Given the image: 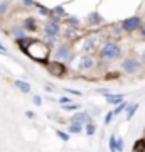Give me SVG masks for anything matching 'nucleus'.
<instances>
[{
  "label": "nucleus",
  "instance_id": "a211bd4d",
  "mask_svg": "<svg viewBox=\"0 0 145 152\" xmlns=\"http://www.w3.org/2000/svg\"><path fill=\"white\" fill-rule=\"evenodd\" d=\"M81 130H83V125H78V124H69V127H68L69 134H79Z\"/></svg>",
  "mask_w": 145,
  "mask_h": 152
},
{
  "label": "nucleus",
  "instance_id": "39448f33",
  "mask_svg": "<svg viewBox=\"0 0 145 152\" xmlns=\"http://www.w3.org/2000/svg\"><path fill=\"white\" fill-rule=\"evenodd\" d=\"M122 69H123L125 73H128V75H133V73H137V71L140 69V63L137 59L127 58V59H123V63H122Z\"/></svg>",
  "mask_w": 145,
  "mask_h": 152
},
{
  "label": "nucleus",
  "instance_id": "c9c22d12",
  "mask_svg": "<svg viewBox=\"0 0 145 152\" xmlns=\"http://www.w3.org/2000/svg\"><path fill=\"white\" fill-rule=\"evenodd\" d=\"M140 34H142V37H145V24L142 26V29H140Z\"/></svg>",
  "mask_w": 145,
  "mask_h": 152
},
{
  "label": "nucleus",
  "instance_id": "72a5a7b5",
  "mask_svg": "<svg viewBox=\"0 0 145 152\" xmlns=\"http://www.w3.org/2000/svg\"><path fill=\"white\" fill-rule=\"evenodd\" d=\"M26 117H27V118H36V113H34V112H31V110H27Z\"/></svg>",
  "mask_w": 145,
  "mask_h": 152
},
{
  "label": "nucleus",
  "instance_id": "f8f14e48",
  "mask_svg": "<svg viewBox=\"0 0 145 152\" xmlns=\"http://www.w3.org/2000/svg\"><path fill=\"white\" fill-rule=\"evenodd\" d=\"M105 98L110 105H120L123 102V95H106Z\"/></svg>",
  "mask_w": 145,
  "mask_h": 152
},
{
  "label": "nucleus",
  "instance_id": "cd10ccee",
  "mask_svg": "<svg viewBox=\"0 0 145 152\" xmlns=\"http://www.w3.org/2000/svg\"><path fill=\"white\" fill-rule=\"evenodd\" d=\"M111 118H113V112H108L106 117H105V124L110 125V124H111Z\"/></svg>",
  "mask_w": 145,
  "mask_h": 152
},
{
  "label": "nucleus",
  "instance_id": "f257e3e1",
  "mask_svg": "<svg viewBox=\"0 0 145 152\" xmlns=\"http://www.w3.org/2000/svg\"><path fill=\"white\" fill-rule=\"evenodd\" d=\"M26 54L29 56V58H32L34 61H39V63H47V56H49V49L46 44H42L41 41H34L31 46H29V49L26 51Z\"/></svg>",
  "mask_w": 145,
  "mask_h": 152
},
{
  "label": "nucleus",
  "instance_id": "f03ea898",
  "mask_svg": "<svg viewBox=\"0 0 145 152\" xmlns=\"http://www.w3.org/2000/svg\"><path fill=\"white\" fill-rule=\"evenodd\" d=\"M101 56L105 59H117V58L122 56V49H120V46L117 42L110 41V42H106L101 48Z\"/></svg>",
  "mask_w": 145,
  "mask_h": 152
},
{
  "label": "nucleus",
  "instance_id": "6ab92c4d",
  "mask_svg": "<svg viewBox=\"0 0 145 152\" xmlns=\"http://www.w3.org/2000/svg\"><path fill=\"white\" fill-rule=\"evenodd\" d=\"M108 145H110V152H117V137H115V134H113V135H110Z\"/></svg>",
  "mask_w": 145,
  "mask_h": 152
},
{
  "label": "nucleus",
  "instance_id": "393cba45",
  "mask_svg": "<svg viewBox=\"0 0 145 152\" xmlns=\"http://www.w3.org/2000/svg\"><path fill=\"white\" fill-rule=\"evenodd\" d=\"M64 91L69 93V95H74V96H81V95H83L81 91H78V90H71V88H64Z\"/></svg>",
  "mask_w": 145,
  "mask_h": 152
},
{
  "label": "nucleus",
  "instance_id": "7c9ffc66",
  "mask_svg": "<svg viewBox=\"0 0 145 152\" xmlns=\"http://www.w3.org/2000/svg\"><path fill=\"white\" fill-rule=\"evenodd\" d=\"M9 7V2H0V14H4Z\"/></svg>",
  "mask_w": 145,
  "mask_h": 152
},
{
  "label": "nucleus",
  "instance_id": "dca6fc26",
  "mask_svg": "<svg viewBox=\"0 0 145 152\" xmlns=\"http://www.w3.org/2000/svg\"><path fill=\"white\" fill-rule=\"evenodd\" d=\"M133 152H145V140L144 139H138L133 144Z\"/></svg>",
  "mask_w": 145,
  "mask_h": 152
},
{
  "label": "nucleus",
  "instance_id": "a878e982",
  "mask_svg": "<svg viewBox=\"0 0 145 152\" xmlns=\"http://www.w3.org/2000/svg\"><path fill=\"white\" fill-rule=\"evenodd\" d=\"M123 139H117V152H122L123 151Z\"/></svg>",
  "mask_w": 145,
  "mask_h": 152
},
{
  "label": "nucleus",
  "instance_id": "4468645a",
  "mask_svg": "<svg viewBox=\"0 0 145 152\" xmlns=\"http://www.w3.org/2000/svg\"><path fill=\"white\" fill-rule=\"evenodd\" d=\"M138 107H140L138 103H133V105H130L128 108H127V120H132V118H133V115H135V112L138 110Z\"/></svg>",
  "mask_w": 145,
  "mask_h": 152
},
{
  "label": "nucleus",
  "instance_id": "9b49d317",
  "mask_svg": "<svg viewBox=\"0 0 145 152\" xmlns=\"http://www.w3.org/2000/svg\"><path fill=\"white\" fill-rule=\"evenodd\" d=\"M26 31H36L37 29V22H36V19H32V17H27L26 20H24V27Z\"/></svg>",
  "mask_w": 145,
  "mask_h": 152
},
{
  "label": "nucleus",
  "instance_id": "4be33fe9",
  "mask_svg": "<svg viewBox=\"0 0 145 152\" xmlns=\"http://www.w3.org/2000/svg\"><path fill=\"white\" fill-rule=\"evenodd\" d=\"M95 130H96V125L93 124H86V135H93L95 134Z\"/></svg>",
  "mask_w": 145,
  "mask_h": 152
},
{
  "label": "nucleus",
  "instance_id": "7ed1b4c3",
  "mask_svg": "<svg viewBox=\"0 0 145 152\" xmlns=\"http://www.w3.org/2000/svg\"><path fill=\"white\" fill-rule=\"evenodd\" d=\"M46 69H47L52 76L59 78V76H64L66 64L64 63H61V61H47V63H46Z\"/></svg>",
  "mask_w": 145,
  "mask_h": 152
},
{
  "label": "nucleus",
  "instance_id": "e433bc0d",
  "mask_svg": "<svg viewBox=\"0 0 145 152\" xmlns=\"http://www.w3.org/2000/svg\"><path fill=\"white\" fill-rule=\"evenodd\" d=\"M142 61H145V53H144V56H142Z\"/></svg>",
  "mask_w": 145,
  "mask_h": 152
},
{
  "label": "nucleus",
  "instance_id": "9d476101",
  "mask_svg": "<svg viewBox=\"0 0 145 152\" xmlns=\"http://www.w3.org/2000/svg\"><path fill=\"white\" fill-rule=\"evenodd\" d=\"M78 66H79V69H90L93 66V59L90 56H81L78 61Z\"/></svg>",
  "mask_w": 145,
  "mask_h": 152
},
{
  "label": "nucleus",
  "instance_id": "aec40b11",
  "mask_svg": "<svg viewBox=\"0 0 145 152\" xmlns=\"http://www.w3.org/2000/svg\"><path fill=\"white\" fill-rule=\"evenodd\" d=\"M61 108L66 110V112H76V110L79 108V105L78 103H68V105H63Z\"/></svg>",
  "mask_w": 145,
  "mask_h": 152
},
{
  "label": "nucleus",
  "instance_id": "2eb2a0df",
  "mask_svg": "<svg viewBox=\"0 0 145 152\" xmlns=\"http://www.w3.org/2000/svg\"><path fill=\"white\" fill-rule=\"evenodd\" d=\"M128 107H130V105H128V103H127V102L123 100V102H122L120 105H117V108H115V110H111V112H113V117H115V115H118V113H122V112H125V110L128 108Z\"/></svg>",
  "mask_w": 145,
  "mask_h": 152
},
{
  "label": "nucleus",
  "instance_id": "2f4dec72",
  "mask_svg": "<svg viewBox=\"0 0 145 152\" xmlns=\"http://www.w3.org/2000/svg\"><path fill=\"white\" fill-rule=\"evenodd\" d=\"M32 100H34V103H36V105H41V103H42V98L39 96V95H34Z\"/></svg>",
  "mask_w": 145,
  "mask_h": 152
},
{
  "label": "nucleus",
  "instance_id": "c85d7f7f",
  "mask_svg": "<svg viewBox=\"0 0 145 152\" xmlns=\"http://www.w3.org/2000/svg\"><path fill=\"white\" fill-rule=\"evenodd\" d=\"M14 34L17 36V39H20V36L24 34V29H22V27H15V29H14Z\"/></svg>",
  "mask_w": 145,
  "mask_h": 152
},
{
  "label": "nucleus",
  "instance_id": "1a4fd4ad",
  "mask_svg": "<svg viewBox=\"0 0 145 152\" xmlns=\"http://www.w3.org/2000/svg\"><path fill=\"white\" fill-rule=\"evenodd\" d=\"M44 31H46V34H49L51 37H54L56 34H59V24H56V22H47V24L44 26Z\"/></svg>",
  "mask_w": 145,
  "mask_h": 152
},
{
  "label": "nucleus",
  "instance_id": "423d86ee",
  "mask_svg": "<svg viewBox=\"0 0 145 152\" xmlns=\"http://www.w3.org/2000/svg\"><path fill=\"white\" fill-rule=\"evenodd\" d=\"M71 53H73V49H71L69 44H61L59 48H58V51H56V56H58V61L59 59H71Z\"/></svg>",
  "mask_w": 145,
  "mask_h": 152
},
{
  "label": "nucleus",
  "instance_id": "bb28decb",
  "mask_svg": "<svg viewBox=\"0 0 145 152\" xmlns=\"http://www.w3.org/2000/svg\"><path fill=\"white\" fill-rule=\"evenodd\" d=\"M68 22H69V24L73 26V27L79 26V20H78V17H69V19H68Z\"/></svg>",
  "mask_w": 145,
  "mask_h": 152
},
{
  "label": "nucleus",
  "instance_id": "20e7f679",
  "mask_svg": "<svg viewBox=\"0 0 145 152\" xmlns=\"http://www.w3.org/2000/svg\"><path fill=\"white\" fill-rule=\"evenodd\" d=\"M140 27V17L138 15H133V17H128L122 22V29L127 31V32H133Z\"/></svg>",
  "mask_w": 145,
  "mask_h": 152
},
{
  "label": "nucleus",
  "instance_id": "412c9836",
  "mask_svg": "<svg viewBox=\"0 0 145 152\" xmlns=\"http://www.w3.org/2000/svg\"><path fill=\"white\" fill-rule=\"evenodd\" d=\"M66 15V12H64V7H61V5H58V7H54V17H64Z\"/></svg>",
  "mask_w": 145,
  "mask_h": 152
},
{
  "label": "nucleus",
  "instance_id": "c756f323",
  "mask_svg": "<svg viewBox=\"0 0 145 152\" xmlns=\"http://www.w3.org/2000/svg\"><path fill=\"white\" fill-rule=\"evenodd\" d=\"M93 44H95V39H88V42H85V49H86V51H88V49H91Z\"/></svg>",
  "mask_w": 145,
  "mask_h": 152
},
{
  "label": "nucleus",
  "instance_id": "6e6552de",
  "mask_svg": "<svg viewBox=\"0 0 145 152\" xmlns=\"http://www.w3.org/2000/svg\"><path fill=\"white\" fill-rule=\"evenodd\" d=\"M34 41H36V39H32V37H20V39H15V44L22 49V53L26 54V51L29 49V46H31Z\"/></svg>",
  "mask_w": 145,
  "mask_h": 152
},
{
  "label": "nucleus",
  "instance_id": "f3484780",
  "mask_svg": "<svg viewBox=\"0 0 145 152\" xmlns=\"http://www.w3.org/2000/svg\"><path fill=\"white\" fill-rule=\"evenodd\" d=\"M88 22H91V24H100V22H101V15H100L98 12H91V14L88 15Z\"/></svg>",
  "mask_w": 145,
  "mask_h": 152
},
{
  "label": "nucleus",
  "instance_id": "473e14b6",
  "mask_svg": "<svg viewBox=\"0 0 145 152\" xmlns=\"http://www.w3.org/2000/svg\"><path fill=\"white\" fill-rule=\"evenodd\" d=\"M59 103H61V105H68V103H71V102H69V98L61 96V98H59Z\"/></svg>",
  "mask_w": 145,
  "mask_h": 152
},
{
  "label": "nucleus",
  "instance_id": "f704fd0d",
  "mask_svg": "<svg viewBox=\"0 0 145 152\" xmlns=\"http://www.w3.org/2000/svg\"><path fill=\"white\" fill-rule=\"evenodd\" d=\"M98 113H100V108H93L90 115H98Z\"/></svg>",
  "mask_w": 145,
  "mask_h": 152
},
{
  "label": "nucleus",
  "instance_id": "ddd939ff",
  "mask_svg": "<svg viewBox=\"0 0 145 152\" xmlns=\"http://www.w3.org/2000/svg\"><path fill=\"white\" fill-rule=\"evenodd\" d=\"M15 86L19 88L22 93H29L31 91V85L26 83V81H22V80H15Z\"/></svg>",
  "mask_w": 145,
  "mask_h": 152
},
{
  "label": "nucleus",
  "instance_id": "0eeeda50",
  "mask_svg": "<svg viewBox=\"0 0 145 152\" xmlns=\"http://www.w3.org/2000/svg\"><path fill=\"white\" fill-rule=\"evenodd\" d=\"M71 124H78V125L91 124V115H90V112H81V113H76V115L71 117Z\"/></svg>",
  "mask_w": 145,
  "mask_h": 152
},
{
  "label": "nucleus",
  "instance_id": "b1692460",
  "mask_svg": "<svg viewBox=\"0 0 145 152\" xmlns=\"http://www.w3.org/2000/svg\"><path fill=\"white\" fill-rule=\"evenodd\" d=\"M56 134H58V137H59V139H61L63 142H68V140H69V135H68L66 132H63V130H56Z\"/></svg>",
  "mask_w": 145,
  "mask_h": 152
},
{
  "label": "nucleus",
  "instance_id": "5701e85b",
  "mask_svg": "<svg viewBox=\"0 0 145 152\" xmlns=\"http://www.w3.org/2000/svg\"><path fill=\"white\" fill-rule=\"evenodd\" d=\"M34 7H37L39 10H41V14H42V15H49V14H51V10H49L47 7H42L41 4H37V2H36V5H34Z\"/></svg>",
  "mask_w": 145,
  "mask_h": 152
}]
</instances>
